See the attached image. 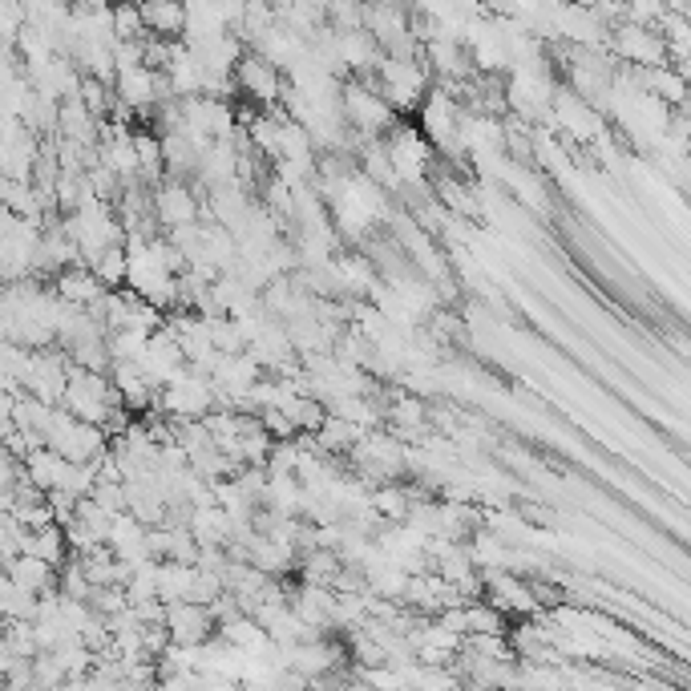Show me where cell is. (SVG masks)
I'll return each instance as SVG.
<instances>
[{"label": "cell", "mask_w": 691, "mask_h": 691, "mask_svg": "<svg viewBox=\"0 0 691 691\" xmlns=\"http://www.w3.org/2000/svg\"><path fill=\"white\" fill-rule=\"evenodd\" d=\"M235 89H243L251 102H259V106H275L279 102V93H287V85H283V73L267 61V57H259L255 49L239 61V69H235Z\"/></svg>", "instance_id": "obj_6"}, {"label": "cell", "mask_w": 691, "mask_h": 691, "mask_svg": "<svg viewBox=\"0 0 691 691\" xmlns=\"http://www.w3.org/2000/svg\"><path fill=\"white\" fill-rule=\"evenodd\" d=\"M380 97L392 106V110H417L425 106L429 97V61L421 57H384L380 65Z\"/></svg>", "instance_id": "obj_2"}, {"label": "cell", "mask_w": 691, "mask_h": 691, "mask_svg": "<svg viewBox=\"0 0 691 691\" xmlns=\"http://www.w3.org/2000/svg\"><path fill=\"white\" fill-rule=\"evenodd\" d=\"M9 582H17L25 595H45L49 590V582H53V566L49 562H41V558H33V554H21L17 562H9Z\"/></svg>", "instance_id": "obj_8"}, {"label": "cell", "mask_w": 691, "mask_h": 691, "mask_svg": "<svg viewBox=\"0 0 691 691\" xmlns=\"http://www.w3.org/2000/svg\"><path fill=\"white\" fill-rule=\"evenodd\" d=\"M219 405V392H215V380L186 368L178 380H170L162 392H158V405L170 421H207Z\"/></svg>", "instance_id": "obj_1"}, {"label": "cell", "mask_w": 691, "mask_h": 691, "mask_svg": "<svg viewBox=\"0 0 691 691\" xmlns=\"http://www.w3.org/2000/svg\"><path fill=\"white\" fill-rule=\"evenodd\" d=\"M186 9L182 5H142V25L146 37H162V41H186Z\"/></svg>", "instance_id": "obj_7"}, {"label": "cell", "mask_w": 691, "mask_h": 691, "mask_svg": "<svg viewBox=\"0 0 691 691\" xmlns=\"http://www.w3.org/2000/svg\"><path fill=\"white\" fill-rule=\"evenodd\" d=\"M388 158H392V170H397V182L401 186H421L429 178V162H433V142L413 130V126H397L388 138Z\"/></svg>", "instance_id": "obj_4"}, {"label": "cell", "mask_w": 691, "mask_h": 691, "mask_svg": "<svg viewBox=\"0 0 691 691\" xmlns=\"http://www.w3.org/2000/svg\"><path fill=\"white\" fill-rule=\"evenodd\" d=\"M340 110H344V122L360 134V138H388L392 134V106L384 102V97L364 85V81H344L340 89Z\"/></svg>", "instance_id": "obj_3"}, {"label": "cell", "mask_w": 691, "mask_h": 691, "mask_svg": "<svg viewBox=\"0 0 691 691\" xmlns=\"http://www.w3.org/2000/svg\"><path fill=\"white\" fill-rule=\"evenodd\" d=\"M150 207H154L158 227H166V235L186 231V227H199V223H194V219H199V199H194V190L186 182H178V178H166V182L154 186Z\"/></svg>", "instance_id": "obj_5"}]
</instances>
